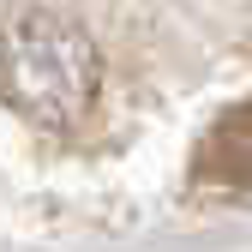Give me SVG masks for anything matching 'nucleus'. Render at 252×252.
Here are the masks:
<instances>
[{"label": "nucleus", "mask_w": 252, "mask_h": 252, "mask_svg": "<svg viewBox=\"0 0 252 252\" xmlns=\"http://www.w3.org/2000/svg\"><path fill=\"white\" fill-rule=\"evenodd\" d=\"M102 54L90 30L60 12H24L0 30V102L18 108L30 126L72 132L96 108Z\"/></svg>", "instance_id": "nucleus-1"}, {"label": "nucleus", "mask_w": 252, "mask_h": 252, "mask_svg": "<svg viewBox=\"0 0 252 252\" xmlns=\"http://www.w3.org/2000/svg\"><path fill=\"white\" fill-rule=\"evenodd\" d=\"M204 168L228 186H252V102L228 108L222 126L204 138Z\"/></svg>", "instance_id": "nucleus-2"}]
</instances>
